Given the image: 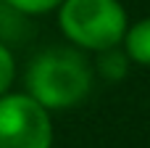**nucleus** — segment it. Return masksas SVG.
<instances>
[{
	"label": "nucleus",
	"instance_id": "1",
	"mask_svg": "<svg viewBox=\"0 0 150 148\" xmlns=\"http://www.w3.org/2000/svg\"><path fill=\"white\" fill-rule=\"evenodd\" d=\"M26 90L47 111L79 106L92 90V69L87 58L71 48H50L40 53L26 71Z\"/></svg>",
	"mask_w": 150,
	"mask_h": 148
},
{
	"label": "nucleus",
	"instance_id": "2",
	"mask_svg": "<svg viewBox=\"0 0 150 148\" xmlns=\"http://www.w3.org/2000/svg\"><path fill=\"white\" fill-rule=\"evenodd\" d=\"M61 32L84 50L116 48L127 34V11L119 0H63L58 5Z\"/></svg>",
	"mask_w": 150,
	"mask_h": 148
},
{
	"label": "nucleus",
	"instance_id": "3",
	"mask_svg": "<svg viewBox=\"0 0 150 148\" xmlns=\"http://www.w3.org/2000/svg\"><path fill=\"white\" fill-rule=\"evenodd\" d=\"M50 111L29 93L0 95V148H50Z\"/></svg>",
	"mask_w": 150,
	"mask_h": 148
},
{
	"label": "nucleus",
	"instance_id": "4",
	"mask_svg": "<svg viewBox=\"0 0 150 148\" xmlns=\"http://www.w3.org/2000/svg\"><path fill=\"white\" fill-rule=\"evenodd\" d=\"M121 42H124V53L129 56V61L140 66H150V16L127 26V34Z\"/></svg>",
	"mask_w": 150,
	"mask_h": 148
},
{
	"label": "nucleus",
	"instance_id": "5",
	"mask_svg": "<svg viewBox=\"0 0 150 148\" xmlns=\"http://www.w3.org/2000/svg\"><path fill=\"white\" fill-rule=\"evenodd\" d=\"M127 61H129L127 53H121V50H116V48H108V50H100L98 69H100V74H103L105 79L116 82V79H121V77L127 74V66H129Z\"/></svg>",
	"mask_w": 150,
	"mask_h": 148
},
{
	"label": "nucleus",
	"instance_id": "6",
	"mask_svg": "<svg viewBox=\"0 0 150 148\" xmlns=\"http://www.w3.org/2000/svg\"><path fill=\"white\" fill-rule=\"evenodd\" d=\"M63 0H5L8 8L24 13V16H40V13H47L53 8H58Z\"/></svg>",
	"mask_w": 150,
	"mask_h": 148
},
{
	"label": "nucleus",
	"instance_id": "7",
	"mask_svg": "<svg viewBox=\"0 0 150 148\" xmlns=\"http://www.w3.org/2000/svg\"><path fill=\"white\" fill-rule=\"evenodd\" d=\"M16 77V64H13V53L0 42V95L8 93L11 82Z\"/></svg>",
	"mask_w": 150,
	"mask_h": 148
}]
</instances>
